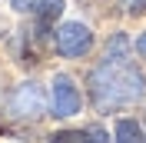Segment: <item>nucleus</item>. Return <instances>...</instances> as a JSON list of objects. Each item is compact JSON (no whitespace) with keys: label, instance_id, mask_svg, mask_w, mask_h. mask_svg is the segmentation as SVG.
<instances>
[{"label":"nucleus","instance_id":"4","mask_svg":"<svg viewBox=\"0 0 146 143\" xmlns=\"http://www.w3.org/2000/svg\"><path fill=\"white\" fill-rule=\"evenodd\" d=\"M80 90L73 83V77L66 73H56L53 77V90H50V107H53V116H73L80 113Z\"/></svg>","mask_w":146,"mask_h":143},{"label":"nucleus","instance_id":"2","mask_svg":"<svg viewBox=\"0 0 146 143\" xmlns=\"http://www.w3.org/2000/svg\"><path fill=\"white\" fill-rule=\"evenodd\" d=\"M53 47H56V53H63V57H83V53H90V47H93V30L86 27V23H60V27L53 30Z\"/></svg>","mask_w":146,"mask_h":143},{"label":"nucleus","instance_id":"7","mask_svg":"<svg viewBox=\"0 0 146 143\" xmlns=\"http://www.w3.org/2000/svg\"><path fill=\"white\" fill-rule=\"evenodd\" d=\"M36 13H40V27H50V23L63 13V0H43V3L36 7Z\"/></svg>","mask_w":146,"mask_h":143},{"label":"nucleus","instance_id":"5","mask_svg":"<svg viewBox=\"0 0 146 143\" xmlns=\"http://www.w3.org/2000/svg\"><path fill=\"white\" fill-rule=\"evenodd\" d=\"M106 130L103 126H83V130H60L50 136V143H106Z\"/></svg>","mask_w":146,"mask_h":143},{"label":"nucleus","instance_id":"6","mask_svg":"<svg viewBox=\"0 0 146 143\" xmlns=\"http://www.w3.org/2000/svg\"><path fill=\"white\" fill-rule=\"evenodd\" d=\"M116 143H146V133L136 120H119L116 123Z\"/></svg>","mask_w":146,"mask_h":143},{"label":"nucleus","instance_id":"1","mask_svg":"<svg viewBox=\"0 0 146 143\" xmlns=\"http://www.w3.org/2000/svg\"><path fill=\"white\" fill-rule=\"evenodd\" d=\"M90 97L96 110H116L146 97V77L126 57V37L116 33L110 40L106 60L90 73Z\"/></svg>","mask_w":146,"mask_h":143},{"label":"nucleus","instance_id":"3","mask_svg":"<svg viewBox=\"0 0 146 143\" xmlns=\"http://www.w3.org/2000/svg\"><path fill=\"white\" fill-rule=\"evenodd\" d=\"M43 110H46V100L40 83H20L17 93L10 97V113L20 120H36V116H43Z\"/></svg>","mask_w":146,"mask_h":143},{"label":"nucleus","instance_id":"8","mask_svg":"<svg viewBox=\"0 0 146 143\" xmlns=\"http://www.w3.org/2000/svg\"><path fill=\"white\" fill-rule=\"evenodd\" d=\"M10 3H13V10H36L43 0H10Z\"/></svg>","mask_w":146,"mask_h":143},{"label":"nucleus","instance_id":"10","mask_svg":"<svg viewBox=\"0 0 146 143\" xmlns=\"http://www.w3.org/2000/svg\"><path fill=\"white\" fill-rule=\"evenodd\" d=\"M136 53L146 60V33H139V37H136Z\"/></svg>","mask_w":146,"mask_h":143},{"label":"nucleus","instance_id":"9","mask_svg":"<svg viewBox=\"0 0 146 143\" xmlns=\"http://www.w3.org/2000/svg\"><path fill=\"white\" fill-rule=\"evenodd\" d=\"M123 7H126L129 13H143V10H146V0H123Z\"/></svg>","mask_w":146,"mask_h":143}]
</instances>
